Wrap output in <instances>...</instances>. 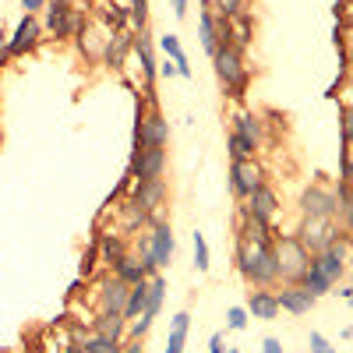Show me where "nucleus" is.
Segmentation results:
<instances>
[{
  "label": "nucleus",
  "instance_id": "obj_24",
  "mask_svg": "<svg viewBox=\"0 0 353 353\" xmlns=\"http://www.w3.org/2000/svg\"><path fill=\"white\" fill-rule=\"evenodd\" d=\"M113 276L124 279L128 286H134V283H141V279H149V276H145V269H141V258H134V254L117 258V261H113Z\"/></svg>",
  "mask_w": 353,
  "mask_h": 353
},
{
  "label": "nucleus",
  "instance_id": "obj_5",
  "mask_svg": "<svg viewBox=\"0 0 353 353\" xmlns=\"http://www.w3.org/2000/svg\"><path fill=\"white\" fill-rule=\"evenodd\" d=\"M272 251H276L279 279H283V283H301V276L307 272V265H311L307 248H304L297 237H276V241H272Z\"/></svg>",
  "mask_w": 353,
  "mask_h": 353
},
{
  "label": "nucleus",
  "instance_id": "obj_18",
  "mask_svg": "<svg viewBox=\"0 0 353 353\" xmlns=\"http://www.w3.org/2000/svg\"><path fill=\"white\" fill-rule=\"evenodd\" d=\"M198 39H201V46H205V53H216L219 50V43H223V32H219V18L205 8L201 11V18H198Z\"/></svg>",
  "mask_w": 353,
  "mask_h": 353
},
{
  "label": "nucleus",
  "instance_id": "obj_17",
  "mask_svg": "<svg viewBox=\"0 0 353 353\" xmlns=\"http://www.w3.org/2000/svg\"><path fill=\"white\" fill-rule=\"evenodd\" d=\"M244 307H248V314L258 318V321H276V318H279V301H276L272 290H251Z\"/></svg>",
  "mask_w": 353,
  "mask_h": 353
},
{
  "label": "nucleus",
  "instance_id": "obj_42",
  "mask_svg": "<svg viewBox=\"0 0 353 353\" xmlns=\"http://www.w3.org/2000/svg\"><path fill=\"white\" fill-rule=\"evenodd\" d=\"M336 293H339V297H343V301H353V283H350L346 290H336Z\"/></svg>",
  "mask_w": 353,
  "mask_h": 353
},
{
  "label": "nucleus",
  "instance_id": "obj_20",
  "mask_svg": "<svg viewBox=\"0 0 353 353\" xmlns=\"http://www.w3.org/2000/svg\"><path fill=\"white\" fill-rule=\"evenodd\" d=\"M92 332H103V336H113V339H124L128 321H124L121 311H99L96 321H92Z\"/></svg>",
  "mask_w": 353,
  "mask_h": 353
},
{
  "label": "nucleus",
  "instance_id": "obj_29",
  "mask_svg": "<svg viewBox=\"0 0 353 353\" xmlns=\"http://www.w3.org/2000/svg\"><path fill=\"white\" fill-rule=\"evenodd\" d=\"M244 4H248V0H212L209 11L216 18H237V14H244Z\"/></svg>",
  "mask_w": 353,
  "mask_h": 353
},
{
  "label": "nucleus",
  "instance_id": "obj_21",
  "mask_svg": "<svg viewBox=\"0 0 353 353\" xmlns=\"http://www.w3.org/2000/svg\"><path fill=\"white\" fill-rule=\"evenodd\" d=\"M188 329H191V314H188V311L173 314V321H170V339H166V350H163V353H184Z\"/></svg>",
  "mask_w": 353,
  "mask_h": 353
},
{
  "label": "nucleus",
  "instance_id": "obj_4",
  "mask_svg": "<svg viewBox=\"0 0 353 353\" xmlns=\"http://www.w3.org/2000/svg\"><path fill=\"white\" fill-rule=\"evenodd\" d=\"M212 68H216V78L223 81V88L230 96H241L244 85H248V64H244V50L230 46V43H219V50L212 53Z\"/></svg>",
  "mask_w": 353,
  "mask_h": 353
},
{
  "label": "nucleus",
  "instance_id": "obj_44",
  "mask_svg": "<svg viewBox=\"0 0 353 353\" xmlns=\"http://www.w3.org/2000/svg\"><path fill=\"white\" fill-rule=\"evenodd\" d=\"M209 4H212V0H201V8H209Z\"/></svg>",
  "mask_w": 353,
  "mask_h": 353
},
{
  "label": "nucleus",
  "instance_id": "obj_16",
  "mask_svg": "<svg viewBox=\"0 0 353 353\" xmlns=\"http://www.w3.org/2000/svg\"><path fill=\"white\" fill-rule=\"evenodd\" d=\"M128 283L117 279L113 272L99 283V311H121L124 314V304H128Z\"/></svg>",
  "mask_w": 353,
  "mask_h": 353
},
{
  "label": "nucleus",
  "instance_id": "obj_2",
  "mask_svg": "<svg viewBox=\"0 0 353 353\" xmlns=\"http://www.w3.org/2000/svg\"><path fill=\"white\" fill-rule=\"evenodd\" d=\"M343 276H346V244L336 241L332 248L311 254L307 272L301 276V286L318 301V297H325V293H332V290L339 286Z\"/></svg>",
  "mask_w": 353,
  "mask_h": 353
},
{
  "label": "nucleus",
  "instance_id": "obj_11",
  "mask_svg": "<svg viewBox=\"0 0 353 353\" xmlns=\"http://www.w3.org/2000/svg\"><path fill=\"white\" fill-rule=\"evenodd\" d=\"M131 50H134V61L141 64L145 92H152V85H156V78H159V68H156V50H152V32H149V28H141Z\"/></svg>",
  "mask_w": 353,
  "mask_h": 353
},
{
  "label": "nucleus",
  "instance_id": "obj_15",
  "mask_svg": "<svg viewBox=\"0 0 353 353\" xmlns=\"http://www.w3.org/2000/svg\"><path fill=\"white\" fill-rule=\"evenodd\" d=\"M134 209H141L145 216L156 212L159 205L166 201V181H145V184H134V194L128 198Z\"/></svg>",
  "mask_w": 353,
  "mask_h": 353
},
{
  "label": "nucleus",
  "instance_id": "obj_19",
  "mask_svg": "<svg viewBox=\"0 0 353 353\" xmlns=\"http://www.w3.org/2000/svg\"><path fill=\"white\" fill-rule=\"evenodd\" d=\"M74 343H81L85 353H121L124 350V339H113V336H103V332H88V336H74Z\"/></svg>",
  "mask_w": 353,
  "mask_h": 353
},
{
  "label": "nucleus",
  "instance_id": "obj_43",
  "mask_svg": "<svg viewBox=\"0 0 353 353\" xmlns=\"http://www.w3.org/2000/svg\"><path fill=\"white\" fill-rule=\"evenodd\" d=\"M346 261H350V265H346V269H350V272H353V251H350V254H346Z\"/></svg>",
  "mask_w": 353,
  "mask_h": 353
},
{
  "label": "nucleus",
  "instance_id": "obj_26",
  "mask_svg": "<svg viewBox=\"0 0 353 353\" xmlns=\"http://www.w3.org/2000/svg\"><path fill=\"white\" fill-rule=\"evenodd\" d=\"M163 301H166V279H163V272H156V276H149V301H145V311L141 314L156 318L159 307H163Z\"/></svg>",
  "mask_w": 353,
  "mask_h": 353
},
{
  "label": "nucleus",
  "instance_id": "obj_45",
  "mask_svg": "<svg viewBox=\"0 0 353 353\" xmlns=\"http://www.w3.org/2000/svg\"><path fill=\"white\" fill-rule=\"evenodd\" d=\"M230 353H241V350H230Z\"/></svg>",
  "mask_w": 353,
  "mask_h": 353
},
{
  "label": "nucleus",
  "instance_id": "obj_34",
  "mask_svg": "<svg viewBox=\"0 0 353 353\" xmlns=\"http://www.w3.org/2000/svg\"><path fill=\"white\" fill-rule=\"evenodd\" d=\"M96 258H99V248L92 244V248H88V254L81 258V276H88V272H92V265H96Z\"/></svg>",
  "mask_w": 353,
  "mask_h": 353
},
{
  "label": "nucleus",
  "instance_id": "obj_38",
  "mask_svg": "<svg viewBox=\"0 0 353 353\" xmlns=\"http://www.w3.org/2000/svg\"><path fill=\"white\" fill-rule=\"evenodd\" d=\"M209 353H226V346H223V332H216V336L209 339Z\"/></svg>",
  "mask_w": 353,
  "mask_h": 353
},
{
  "label": "nucleus",
  "instance_id": "obj_8",
  "mask_svg": "<svg viewBox=\"0 0 353 353\" xmlns=\"http://www.w3.org/2000/svg\"><path fill=\"white\" fill-rule=\"evenodd\" d=\"M297 241L307 248V254H318L339 241V226H336V219H304Z\"/></svg>",
  "mask_w": 353,
  "mask_h": 353
},
{
  "label": "nucleus",
  "instance_id": "obj_35",
  "mask_svg": "<svg viewBox=\"0 0 353 353\" xmlns=\"http://www.w3.org/2000/svg\"><path fill=\"white\" fill-rule=\"evenodd\" d=\"M50 4V0H21V8H25V14H36V11H43Z\"/></svg>",
  "mask_w": 353,
  "mask_h": 353
},
{
  "label": "nucleus",
  "instance_id": "obj_7",
  "mask_svg": "<svg viewBox=\"0 0 353 353\" xmlns=\"http://www.w3.org/2000/svg\"><path fill=\"white\" fill-rule=\"evenodd\" d=\"M258 188H265V166L258 159H241L230 163V191L241 201H248Z\"/></svg>",
  "mask_w": 353,
  "mask_h": 353
},
{
  "label": "nucleus",
  "instance_id": "obj_39",
  "mask_svg": "<svg viewBox=\"0 0 353 353\" xmlns=\"http://www.w3.org/2000/svg\"><path fill=\"white\" fill-rule=\"evenodd\" d=\"M170 4H173V14H176V18L188 14V0H170Z\"/></svg>",
  "mask_w": 353,
  "mask_h": 353
},
{
  "label": "nucleus",
  "instance_id": "obj_27",
  "mask_svg": "<svg viewBox=\"0 0 353 353\" xmlns=\"http://www.w3.org/2000/svg\"><path fill=\"white\" fill-rule=\"evenodd\" d=\"M99 258L110 265V269H113V261L117 258H124L128 251H124V237H121V233H103V237H99Z\"/></svg>",
  "mask_w": 353,
  "mask_h": 353
},
{
  "label": "nucleus",
  "instance_id": "obj_41",
  "mask_svg": "<svg viewBox=\"0 0 353 353\" xmlns=\"http://www.w3.org/2000/svg\"><path fill=\"white\" fill-rule=\"evenodd\" d=\"M61 353H85V350H81V343H68Z\"/></svg>",
  "mask_w": 353,
  "mask_h": 353
},
{
  "label": "nucleus",
  "instance_id": "obj_12",
  "mask_svg": "<svg viewBox=\"0 0 353 353\" xmlns=\"http://www.w3.org/2000/svg\"><path fill=\"white\" fill-rule=\"evenodd\" d=\"M276 212H279V198H276V191H272L269 184L258 188V191L244 201V216L254 219V223H265V226H269V223L276 219Z\"/></svg>",
  "mask_w": 353,
  "mask_h": 353
},
{
  "label": "nucleus",
  "instance_id": "obj_1",
  "mask_svg": "<svg viewBox=\"0 0 353 353\" xmlns=\"http://www.w3.org/2000/svg\"><path fill=\"white\" fill-rule=\"evenodd\" d=\"M233 261H237V272L244 276V283L254 290H269L279 283L272 237H244V233H237V254H233Z\"/></svg>",
  "mask_w": 353,
  "mask_h": 353
},
{
  "label": "nucleus",
  "instance_id": "obj_33",
  "mask_svg": "<svg viewBox=\"0 0 353 353\" xmlns=\"http://www.w3.org/2000/svg\"><path fill=\"white\" fill-rule=\"evenodd\" d=\"M339 128H343V141H353V106H346V110H343Z\"/></svg>",
  "mask_w": 353,
  "mask_h": 353
},
{
  "label": "nucleus",
  "instance_id": "obj_30",
  "mask_svg": "<svg viewBox=\"0 0 353 353\" xmlns=\"http://www.w3.org/2000/svg\"><path fill=\"white\" fill-rule=\"evenodd\" d=\"M191 241H194V269H198V272H209V265H212V261H209V241H205V233L194 230V237H191Z\"/></svg>",
  "mask_w": 353,
  "mask_h": 353
},
{
  "label": "nucleus",
  "instance_id": "obj_10",
  "mask_svg": "<svg viewBox=\"0 0 353 353\" xmlns=\"http://www.w3.org/2000/svg\"><path fill=\"white\" fill-rule=\"evenodd\" d=\"M43 11H46V32L53 39H68V36L78 32L81 21H78V14L71 8V0H53V4H46Z\"/></svg>",
  "mask_w": 353,
  "mask_h": 353
},
{
  "label": "nucleus",
  "instance_id": "obj_37",
  "mask_svg": "<svg viewBox=\"0 0 353 353\" xmlns=\"http://www.w3.org/2000/svg\"><path fill=\"white\" fill-rule=\"evenodd\" d=\"M121 353H145V346H141V339H131V336H128V339H124V350H121Z\"/></svg>",
  "mask_w": 353,
  "mask_h": 353
},
{
  "label": "nucleus",
  "instance_id": "obj_25",
  "mask_svg": "<svg viewBox=\"0 0 353 353\" xmlns=\"http://www.w3.org/2000/svg\"><path fill=\"white\" fill-rule=\"evenodd\" d=\"M226 152H230V163H241V159H254L258 145H254L251 138L237 134V131H230V138H226Z\"/></svg>",
  "mask_w": 353,
  "mask_h": 353
},
{
  "label": "nucleus",
  "instance_id": "obj_14",
  "mask_svg": "<svg viewBox=\"0 0 353 353\" xmlns=\"http://www.w3.org/2000/svg\"><path fill=\"white\" fill-rule=\"evenodd\" d=\"M276 301H279V311L297 314V318L314 307V297H311L301 283H283V290H276Z\"/></svg>",
  "mask_w": 353,
  "mask_h": 353
},
{
  "label": "nucleus",
  "instance_id": "obj_3",
  "mask_svg": "<svg viewBox=\"0 0 353 353\" xmlns=\"http://www.w3.org/2000/svg\"><path fill=\"white\" fill-rule=\"evenodd\" d=\"M173 230H170V223H152V233L141 241V269H145V276H156V272H163L166 265L173 261Z\"/></svg>",
  "mask_w": 353,
  "mask_h": 353
},
{
  "label": "nucleus",
  "instance_id": "obj_6",
  "mask_svg": "<svg viewBox=\"0 0 353 353\" xmlns=\"http://www.w3.org/2000/svg\"><path fill=\"white\" fill-rule=\"evenodd\" d=\"M166 149H131V163H128V176L134 184L145 181H166Z\"/></svg>",
  "mask_w": 353,
  "mask_h": 353
},
{
  "label": "nucleus",
  "instance_id": "obj_22",
  "mask_svg": "<svg viewBox=\"0 0 353 353\" xmlns=\"http://www.w3.org/2000/svg\"><path fill=\"white\" fill-rule=\"evenodd\" d=\"M336 201H339V226L346 230V241L353 244V184H343L339 181V191H336Z\"/></svg>",
  "mask_w": 353,
  "mask_h": 353
},
{
  "label": "nucleus",
  "instance_id": "obj_28",
  "mask_svg": "<svg viewBox=\"0 0 353 353\" xmlns=\"http://www.w3.org/2000/svg\"><path fill=\"white\" fill-rule=\"evenodd\" d=\"M233 131L251 138L254 145H261V121H258L254 113H237V117H233Z\"/></svg>",
  "mask_w": 353,
  "mask_h": 353
},
{
  "label": "nucleus",
  "instance_id": "obj_13",
  "mask_svg": "<svg viewBox=\"0 0 353 353\" xmlns=\"http://www.w3.org/2000/svg\"><path fill=\"white\" fill-rule=\"evenodd\" d=\"M39 32H43V25L36 14H21L18 28H14V36H8V57H21L28 53L36 43H39Z\"/></svg>",
  "mask_w": 353,
  "mask_h": 353
},
{
  "label": "nucleus",
  "instance_id": "obj_23",
  "mask_svg": "<svg viewBox=\"0 0 353 353\" xmlns=\"http://www.w3.org/2000/svg\"><path fill=\"white\" fill-rule=\"evenodd\" d=\"M159 46H163V53L170 57V61L176 64V74H181V78H191V64H188V53H184L181 39L170 32V36H159Z\"/></svg>",
  "mask_w": 353,
  "mask_h": 353
},
{
  "label": "nucleus",
  "instance_id": "obj_46",
  "mask_svg": "<svg viewBox=\"0 0 353 353\" xmlns=\"http://www.w3.org/2000/svg\"><path fill=\"white\" fill-rule=\"evenodd\" d=\"M350 304H353V301H350Z\"/></svg>",
  "mask_w": 353,
  "mask_h": 353
},
{
  "label": "nucleus",
  "instance_id": "obj_31",
  "mask_svg": "<svg viewBox=\"0 0 353 353\" xmlns=\"http://www.w3.org/2000/svg\"><path fill=\"white\" fill-rule=\"evenodd\" d=\"M248 321H251L248 307H230V311H226V329H233V332L248 329Z\"/></svg>",
  "mask_w": 353,
  "mask_h": 353
},
{
  "label": "nucleus",
  "instance_id": "obj_36",
  "mask_svg": "<svg viewBox=\"0 0 353 353\" xmlns=\"http://www.w3.org/2000/svg\"><path fill=\"white\" fill-rule=\"evenodd\" d=\"M261 353H283V343H279L276 336H269V339L261 343Z\"/></svg>",
  "mask_w": 353,
  "mask_h": 353
},
{
  "label": "nucleus",
  "instance_id": "obj_32",
  "mask_svg": "<svg viewBox=\"0 0 353 353\" xmlns=\"http://www.w3.org/2000/svg\"><path fill=\"white\" fill-rule=\"evenodd\" d=\"M307 346H311V353H339L325 336H321V332H311V339H307Z\"/></svg>",
  "mask_w": 353,
  "mask_h": 353
},
{
  "label": "nucleus",
  "instance_id": "obj_40",
  "mask_svg": "<svg viewBox=\"0 0 353 353\" xmlns=\"http://www.w3.org/2000/svg\"><path fill=\"white\" fill-rule=\"evenodd\" d=\"M159 74H163V78H173V74H176V64H173V61H166V64L159 68Z\"/></svg>",
  "mask_w": 353,
  "mask_h": 353
},
{
  "label": "nucleus",
  "instance_id": "obj_9",
  "mask_svg": "<svg viewBox=\"0 0 353 353\" xmlns=\"http://www.w3.org/2000/svg\"><path fill=\"white\" fill-rule=\"evenodd\" d=\"M301 212H304V219H336V212H339L336 191L321 188V184H311L301 194Z\"/></svg>",
  "mask_w": 353,
  "mask_h": 353
}]
</instances>
